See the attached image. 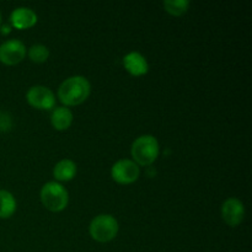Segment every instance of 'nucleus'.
Returning <instances> with one entry per match:
<instances>
[{
  "label": "nucleus",
  "mask_w": 252,
  "mask_h": 252,
  "mask_svg": "<svg viewBox=\"0 0 252 252\" xmlns=\"http://www.w3.org/2000/svg\"><path fill=\"white\" fill-rule=\"evenodd\" d=\"M90 83L84 76H71L59 86L58 96L66 106H76L83 103L90 95Z\"/></svg>",
  "instance_id": "nucleus-1"
},
{
  "label": "nucleus",
  "mask_w": 252,
  "mask_h": 252,
  "mask_svg": "<svg viewBox=\"0 0 252 252\" xmlns=\"http://www.w3.org/2000/svg\"><path fill=\"white\" fill-rule=\"evenodd\" d=\"M130 153L135 162L148 166L152 165L159 155V143L153 135H142L133 142Z\"/></svg>",
  "instance_id": "nucleus-2"
},
{
  "label": "nucleus",
  "mask_w": 252,
  "mask_h": 252,
  "mask_svg": "<svg viewBox=\"0 0 252 252\" xmlns=\"http://www.w3.org/2000/svg\"><path fill=\"white\" fill-rule=\"evenodd\" d=\"M89 230L94 240L98 243H108L117 235L118 223L115 217L110 214H101L93 219Z\"/></svg>",
  "instance_id": "nucleus-3"
},
{
  "label": "nucleus",
  "mask_w": 252,
  "mask_h": 252,
  "mask_svg": "<svg viewBox=\"0 0 252 252\" xmlns=\"http://www.w3.org/2000/svg\"><path fill=\"white\" fill-rule=\"evenodd\" d=\"M68 192L57 182H47L41 189V201L47 209L61 212L68 204Z\"/></svg>",
  "instance_id": "nucleus-4"
},
{
  "label": "nucleus",
  "mask_w": 252,
  "mask_h": 252,
  "mask_svg": "<svg viewBox=\"0 0 252 252\" xmlns=\"http://www.w3.org/2000/svg\"><path fill=\"white\" fill-rule=\"evenodd\" d=\"M139 174L140 171L138 165L134 161L128 159H123L117 161L112 166V170H111L112 179L116 182L122 185H129L137 181L138 177H139Z\"/></svg>",
  "instance_id": "nucleus-5"
},
{
  "label": "nucleus",
  "mask_w": 252,
  "mask_h": 252,
  "mask_svg": "<svg viewBox=\"0 0 252 252\" xmlns=\"http://www.w3.org/2000/svg\"><path fill=\"white\" fill-rule=\"evenodd\" d=\"M26 97L30 105L38 110H52L56 106L54 94L46 86H32Z\"/></svg>",
  "instance_id": "nucleus-6"
},
{
  "label": "nucleus",
  "mask_w": 252,
  "mask_h": 252,
  "mask_svg": "<svg viewBox=\"0 0 252 252\" xmlns=\"http://www.w3.org/2000/svg\"><path fill=\"white\" fill-rule=\"evenodd\" d=\"M26 56L25 44L19 39H10L0 46V62L6 65L19 64Z\"/></svg>",
  "instance_id": "nucleus-7"
},
{
  "label": "nucleus",
  "mask_w": 252,
  "mask_h": 252,
  "mask_svg": "<svg viewBox=\"0 0 252 252\" xmlns=\"http://www.w3.org/2000/svg\"><path fill=\"white\" fill-rule=\"evenodd\" d=\"M221 217L230 226H238L245 217V207L238 198H229L221 206Z\"/></svg>",
  "instance_id": "nucleus-8"
},
{
  "label": "nucleus",
  "mask_w": 252,
  "mask_h": 252,
  "mask_svg": "<svg viewBox=\"0 0 252 252\" xmlns=\"http://www.w3.org/2000/svg\"><path fill=\"white\" fill-rule=\"evenodd\" d=\"M10 21L15 29H30L36 25L37 15L33 10L29 9V7H17L11 12Z\"/></svg>",
  "instance_id": "nucleus-9"
},
{
  "label": "nucleus",
  "mask_w": 252,
  "mask_h": 252,
  "mask_svg": "<svg viewBox=\"0 0 252 252\" xmlns=\"http://www.w3.org/2000/svg\"><path fill=\"white\" fill-rule=\"evenodd\" d=\"M125 68L129 74L134 76H142L148 73L149 70V64L147 59L138 52H130L123 58Z\"/></svg>",
  "instance_id": "nucleus-10"
},
{
  "label": "nucleus",
  "mask_w": 252,
  "mask_h": 252,
  "mask_svg": "<svg viewBox=\"0 0 252 252\" xmlns=\"http://www.w3.org/2000/svg\"><path fill=\"white\" fill-rule=\"evenodd\" d=\"M51 122L56 129L65 130L70 127L71 122H73V113L66 107H57L52 112Z\"/></svg>",
  "instance_id": "nucleus-11"
},
{
  "label": "nucleus",
  "mask_w": 252,
  "mask_h": 252,
  "mask_svg": "<svg viewBox=\"0 0 252 252\" xmlns=\"http://www.w3.org/2000/svg\"><path fill=\"white\" fill-rule=\"evenodd\" d=\"M76 174L75 162L69 159L61 160L58 164L54 166L53 175L59 181H70Z\"/></svg>",
  "instance_id": "nucleus-12"
},
{
  "label": "nucleus",
  "mask_w": 252,
  "mask_h": 252,
  "mask_svg": "<svg viewBox=\"0 0 252 252\" xmlns=\"http://www.w3.org/2000/svg\"><path fill=\"white\" fill-rule=\"evenodd\" d=\"M16 211V201L10 192L0 189V218L7 219Z\"/></svg>",
  "instance_id": "nucleus-13"
},
{
  "label": "nucleus",
  "mask_w": 252,
  "mask_h": 252,
  "mask_svg": "<svg viewBox=\"0 0 252 252\" xmlns=\"http://www.w3.org/2000/svg\"><path fill=\"white\" fill-rule=\"evenodd\" d=\"M189 6V0H166L164 1V7L169 14L174 16H181L187 11Z\"/></svg>",
  "instance_id": "nucleus-14"
},
{
  "label": "nucleus",
  "mask_w": 252,
  "mask_h": 252,
  "mask_svg": "<svg viewBox=\"0 0 252 252\" xmlns=\"http://www.w3.org/2000/svg\"><path fill=\"white\" fill-rule=\"evenodd\" d=\"M29 57L34 63H44L49 57V51L46 46L42 44H34L30 48Z\"/></svg>",
  "instance_id": "nucleus-15"
},
{
  "label": "nucleus",
  "mask_w": 252,
  "mask_h": 252,
  "mask_svg": "<svg viewBox=\"0 0 252 252\" xmlns=\"http://www.w3.org/2000/svg\"><path fill=\"white\" fill-rule=\"evenodd\" d=\"M12 127V120L10 115L5 112H0V130L1 132H6L10 130Z\"/></svg>",
  "instance_id": "nucleus-16"
},
{
  "label": "nucleus",
  "mask_w": 252,
  "mask_h": 252,
  "mask_svg": "<svg viewBox=\"0 0 252 252\" xmlns=\"http://www.w3.org/2000/svg\"><path fill=\"white\" fill-rule=\"evenodd\" d=\"M0 24H1V14H0Z\"/></svg>",
  "instance_id": "nucleus-17"
}]
</instances>
